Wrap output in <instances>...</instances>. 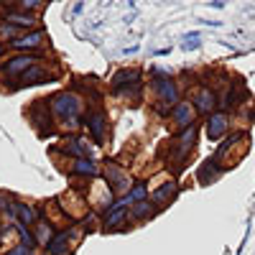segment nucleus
<instances>
[{"mask_svg":"<svg viewBox=\"0 0 255 255\" xmlns=\"http://www.w3.org/2000/svg\"><path fill=\"white\" fill-rule=\"evenodd\" d=\"M49 108H51V115L54 120L59 118L61 125L67 128V130H77L82 125V113H84V97H79L77 92H69L64 90L59 95H54L49 100Z\"/></svg>","mask_w":255,"mask_h":255,"instance_id":"obj_1","label":"nucleus"},{"mask_svg":"<svg viewBox=\"0 0 255 255\" xmlns=\"http://www.w3.org/2000/svg\"><path fill=\"white\" fill-rule=\"evenodd\" d=\"M153 90L158 95V113L161 115H168L176 105L181 102L179 100V84L171 79V77H166V74H156L153 77Z\"/></svg>","mask_w":255,"mask_h":255,"instance_id":"obj_2","label":"nucleus"},{"mask_svg":"<svg viewBox=\"0 0 255 255\" xmlns=\"http://www.w3.org/2000/svg\"><path fill=\"white\" fill-rule=\"evenodd\" d=\"M197 135H199V125H191V128H186V130H179V135L171 140V156H168L171 166H179L181 168V163L186 161V156L194 151Z\"/></svg>","mask_w":255,"mask_h":255,"instance_id":"obj_3","label":"nucleus"},{"mask_svg":"<svg viewBox=\"0 0 255 255\" xmlns=\"http://www.w3.org/2000/svg\"><path fill=\"white\" fill-rule=\"evenodd\" d=\"M41 61V56L36 54H15L5 61H0V77H3L5 82H13V79H20L31 67H36V64Z\"/></svg>","mask_w":255,"mask_h":255,"instance_id":"obj_4","label":"nucleus"},{"mask_svg":"<svg viewBox=\"0 0 255 255\" xmlns=\"http://www.w3.org/2000/svg\"><path fill=\"white\" fill-rule=\"evenodd\" d=\"M79 243V232L77 227H69V230H61L46 243V255H69L72 248Z\"/></svg>","mask_w":255,"mask_h":255,"instance_id":"obj_5","label":"nucleus"},{"mask_svg":"<svg viewBox=\"0 0 255 255\" xmlns=\"http://www.w3.org/2000/svg\"><path fill=\"white\" fill-rule=\"evenodd\" d=\"M46 46V33L44 31H31V33H23V36H18L13 38L8 49L18 51V54H36L38 49H44Z\"/></svg>","mask_w":255,"mask_h":255,"instance_id":"obj_6","label":"nucleus"},{"mask_svg":"<svg viewBox=\"0 0 255 255\" xmlns=\"http://www.w3.org/2000/svg\"><path fill=\"white\" fill-rule=\"evenodd\" d=\"M105 184L113 189V194H128V191L133 189V181L128 176L123 168H118V163H108L105 166Z\"/></svg>","mask_w":255,"mask_h":255,"instance_id":"obj_7","label":"nucleus"},{"mask_svg":"<svg viewBox=\"0 0 255 255\" xmlns=\"http://www.w3.org/2000/svg\"><path fill=\"white\" fill-rule=\"evenodd\" d=\"M54 77H56L54 67H51V64H46V59H41L36 67H31L23 77H20L18 87H28V84H49Z\"/></svg>","mask_w":255,"mask_h":255,"instance_id":"obj_8","label":"nucleus"},{"mask_svg":"<svg viewBox=\"0 0 255 255\" xmlns=\"http://www.w3.org/2000/svg\"><path fill=\"white\" fill-rule=\"evenodd\" d=\"M113 90L118 95H125V92H133L140 87V69H118L113 74Z\"/></svg>","mask_w":255,"mask_h":255,"instance_id":"obj_9","label":"nucleus"},{"mask_svg":"<svg viewBox=\"0 0 255 255\" xmlns=\"http://www.w3.org/2000/svg\"><path fill=\"white\" fill-rule=\"evenodd\" d=\"M191 105H194V110L199 115H212V113H217V105H220V97L217 92L212 90V87H199L194 100H191Z\"/></svg>","mask_w":255,"mask_h":255,"instance_id":"obj_10","label":"nucleus"},{"mask_svg":"<svg viewBox=\"0 0 255 255\" xmlns=\"http://www.w3.org/2000/svg\"><path fill=\"white\" fill-rule=\"evenodd\" d=\"M171 123L179 128V130H186V128L197 125V110H194V105L186 102V100H181L176 108L171 110Z\"/></svg>","mask_w":255,"mask_h":255,"instance_id":"obj_11","label":"nucleus"},{"mask_svg":"<svg viewBox=\"0 0 255 255\" xmlns=\"http://www.w3.org/2000/svg\"><path fill=\"white\" fill-rule=\"evenodd\" d=\"M87 128H90V135L97 145L108 143V118H105L102 110H92L87 115Z\"/></svg>","mask_w":255,"mask_h":255,"instance_id":"obj_12","label":"nucleus"},{"mask_svg":"<svg viewBox=\"0 0 255 255\" xmlns=\"http://www.w3.org/2000/svg\"><path fill=\"white\" fill-rule=\"evenodd\" d=\"M227 130H230V115H227V113H212V115L207 118L204 133H207L209 140H220V138H225Z\"/></svg>","mask_w":255,"mask_h":255,"instance_id":"obj_13","label":"nucleus"},{"mask_svg":"<svg viewBox=\"0 0 255 255\" xmlns=\"http://www.w3.org/2000/svg\"><path fill=\"white\" fill-rule=\"evenodd\" d=\"M61 151H64V153H69V156H74V161H79V158H90L92 148L87 145V140H84V138H74V135H69L67 140L61 143Z\"/></svg>","mask_w":255,"mask_h":255,"instance_id":"obj_14","label":"nucleus"},{"mask_svg":"<svg viewBox=\"0 0 255 255\" xmlns=\"http://www.w3.org/2000/svg\"><path fill=\"white\" fill-rule=\"evenodd\" d=\"M36 15L33 13H23V10H15V8H10L8 13H3V18H0V23H10V26H15V28H26V26H33L36 23Z\"/></svg>","mask_w":255,"mask_h":255,"instance_id":"obj_15","label":"nucleus"},{"mask_svg":"<svg viewBox=\"0 0 255 255\" xmlns=\"http://www.w3.org/2000/svg\"><path fill=\"white\" fill-rule=\"evenodd\" d=\"M125 217H128V204L123 202V199H118L108 212H105V227H118V225H123L125 222Z\"/></svg>","mask_w":255,"mask_h":255,"instance_id":"obj_16","label":"nucleus"},{"mask_svg":"<svg viewBox=\"0 0 255 255\" xmlns=\"http://www.w3.org/2000/svg\"><path fill=\"white\" fill-rule=\"evenodd\" d=\"M10 215H13V217H18L15 222H18V225H23V227H28V225H33V222H36V209H33V207H28V204H23V202H13Z\"/></svg>","mask_w":255,"mask_h":255,"instance_id":"obj_17","label":"nucleus"},{"mask_svg":"<svg viewBox=\"0 0 255 255\" xmlns=\"http://www.w3.org/2000/svg\"><path fill=\"white\" fill-rule=\"evenodd\" d=\"M176 194H179V184H176V181H166V184H161V186L153 191V204H156V207H158V204H168Z\"/></svg>","mask_w":255,"mask_h":255,"instance_id":"obj_18","label":"nucleus"},{"mask_svg":"<svg viewBox=\"0 0 255 255\" xmlns=\"http://www.w3.org/2000/svg\"><path fill=\"white\" fill-rule=\"evenodd\" d=\"M220 176V163L215 161V158H209V161H204L202 166H199V171H197V179H199V184H212Z\"/></svg>","mask_w":255,"mask_h":255,"instance_id":"obj_19","label":"nucleus"},{"mask_svg":"<svg viewBox=\"0 0 255 255\" xmlns=\"http://www.w3.org/2000/svg\"><path fill=\"white\" fill-rule=\"evenodd\" d=\"M72 174H74V176H97V174H100V166L92 163L90 158H79V161H74V166H72Z\"/></svg>","mask_w":255,"mask_h":255,"instance_id":"obj_20","label":"nucleus"},{"mask_svg":"<svg viewBox=\"0 0 255 255\" xmlns=\"http://www.w3.org/2000/svg\"><path fill=\"white\" fill-rule=\"evenodd\" d=\"M145 199H148V186H145V184H133V189L123 197V202H125L128 207L140 204V202H145Z\"/></svg>","mask_w":255,"mask_h":255,"instance_id":"obj_21","label":"nucleus"},{"mask_svg":"<svg viewBox=\"0 0 255 255\" xmlns=\"http://www.w3.org/2000/svg\"><path fill=\"white\" fill-rule=\"evenodd\" d=\"M156 212V204L151 202H140V204H133V217L135 220H148Z\"/></svg>","mask_w":255,"mask_h":255,"instance_id":"obj_22","label":"nucleus"},{"mask_svg":"<svg viewBox=\"0 0 255 255\" xmlns=\"http://www.w3.org/2000/svg\"><path fill=\"white\" fill-rule=\"evenodd\" d=\"M197 38H199L197 33H189V36H186V44H181V46H184L186 51H191V49H197V46H199V41H197Z\"/></svg>","mask_w":255,"mask_h":255,"instance_id":"obj_23","label":"nucleus"},{"mask_svg":"<svg viewBox=\"0 0 255 255\" xmlns=\"http://www.w3.org/2000/svg\"><path fill=\"white\" fill-rule=\"evenodd\" d=\"M8 255H31V245H26V243H20V245H15Z\"/></svg>","mask_w":255,"mask_h":255,"instance_id":"obj_24","label":"nucleus"}]
</instances>
